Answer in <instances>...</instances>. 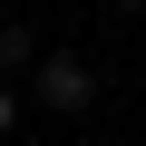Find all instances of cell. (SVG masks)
Here are the masks:
<instances>
[{
  "instance_id": "1",
  "label": "cell",
  "mask_w": 146,
  "mask_h": 146,
  "mask_svg": "<svg viewBox=\"0 0 146 146\" xmlns=\"http://www.w3.org/2000/svg\"><path fill=\"white\" fill-rule=\"evenodd\" d=\"M39 107H49V117H88V107H98V68H88L78 49H39Z\"/></svg>"
},
{
  "instance_id": "2",
  "label": "cell",
  "mask_w": 146,
  "mask_h": 146,
  "mask_svg": "<svg viewBox=\"0 0 146 146\" xmlns=\"http://www.w3.org/2000/svg\"><path fill=\"white\" fill-rule=\"evenodd\" d=\"M0 68H39V39L29 29H0Z\"/></svg>"
},
{
  "instance_id": "3",
  "label": "cell",
  "mask_w": 146,
  "mask_h": 146,
  "mask_svg": "<svg viewBox=\"0 0 146 146\" xmlns=\"http://www.w3.org/2000/svg\"><path fill=\"white\" fill-rule=\"evenodd\" d=\"M10 127H20V98H10V88H0V136H10Z\"/></svg>"
},
{
  "instance_id": "4",
  "label": "cell",
  "mask_w": 146,
  "mask_h": 146,
  "mask_svg": "<svg viewBox=\"0 0 146 146\" xmlns=\"http://www.w3.org/2000/svg\"><path fill=\"white\" fill-rule=\"evenodd\" d=\"M117 10H146V0H117Z\"/></svg>"
}]
</instances>
